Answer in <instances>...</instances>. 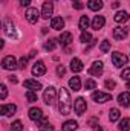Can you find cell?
<instances>
[{"instance_id":"6da1fadb","label":"cell","mask_w":130,"mask_h":131,"mask_svg":"<svg viewBox=\"0 0 130 131\" xmlns=\"http://www.w3.org/2000/svg\"><path fill=\"white\" fill-rule=\"evenodd\" d=\"M58 110L61 113V116H67L72 111V99L70 93L66 90L64 87H61L58 90Z\"/></svg>"},{"instance_id":"7a4b0ae2","label":"cell","mask_w":130,"mask_h":131,"mask_svg":"<svg viewBox=\"0 0 130 131\" xmlns=\"http://www.w3.org/2000/svg\"><path fill=\"white\" fill-rule=\"evenodd\" d=\"M112 63L115 67H123L129 63V57L121 53V52H113L112 53Z\"/></svg>"},{"instance_id":"3957f363","label":"cell","mask_w":130,"mask_h":131,"mask_svg":"<svg viewBox=\"0 0 130 131\" xmlns=\"http://www.w3.org/2000/svg\"><path fill=\"white\" fill-rule=\"evenodd\" d=\"M55 96H57V90L51 85V87H48L46 90H44V93H43V99H44V104L46 105H54V102H55Z\"/></svg>"},{"instance_id":"277c9868","label":"cell","mask_w":130,"mask_h":131,"mask_svg":"<svg viewBox=\"0 0 130 131\" xmlns=\"http://www.w3.org/2000/svg\"><path fill=\"white\" fill-rule=\"evenodd\" d=\"M2 67H3L5 70H15V69L18 67V63H17L15 57L8 55V57H5V58L2 60Z\"/></svg>"},{"instance_id":"5b68a950","label":"cell","mask_w":130,"mask_h":131,"mask_svg":"<svg viewBox=\"0 0 130 131\" xmlns=\"http://www.w3.org/2000/svg\"><path fill=\"white\" fill-rule=\"evenodd\" d=\"M86 110H87V104H86L84 98H77L75 99V102H73V111H75L78 116H83V114L86 113Z\"/></svg>"},{"instance_id":"8992f818","label":"cell","mask_w":130,"mask_h":131,"mask_svg":"<svg viewBox=\"0 0 130 131\" xmlns=\"http://www.w3.org/2000/svg\"><path fill=\"white\" fill-rule=\"evenodd\" d=\"M25 17H26V20H28L31 25H35V23L38 21V18H40V12H38L37 8H28Z\"/></svg>"},{"instance_id":"52a82bcc","label":"cell","mask_w":130,"mask_h":131,"mask_svg":"<svg viewBox=\"0 0 130 131\" xmlns=\"http://www.w3.org/2000/svg\"><path fill=\"white\" fill-rule=\"evenodd\" d=\"M92 99L97 104H104L107 101H112V95L110 93H104V92H94L92 93Z\"/></svg>"},{"instance_id":"ba28073f","label":"cell","mask_w":130,"mask_h":131,"mask_svg":"<svg viewBox=\"0 0 130 131\" xmlns=\"http://www.w3.org/2000/svg\"><path fill=\"white\" fill-rule=\"evenodd\" d=\"M127 35H129V31H127V28H124V26H116V28L113 29V38L118 40V41L126 40Z\"/></svg>"},{"instance_id":"9c48e42d","label":"cell","mask_w":130,"mask_h":131,"mask_svg":"<svg viewBox=\"0 0 130 131\" xmlns=\"http://www.w3.org/2000/svg\"><path fill=\"white\" fill-rule=\"evenodd\" d=\"M28 114H29V119L34 121V122H38V121H41V119L44 117L41 108H38V107H32V108L28 111Z\"/></svg>"},{"instance_id":"30bf717a","label":"cell","mask_w":130,"mask_h":131,"mask_svg":"<svg viewBox=\"0 0 130 131\" xmlns=\"http://www.w3.org/2000/svg\"><path fill=\"white\" fill-rule=\"evenodd\" d=\"M103 72H104V66H103L101 61H95L94 64L90 66V69H89V73L92 76H101Z\"/></svg>"},{"instance_id":"8fae6325","label":"cell","mask_w":130,"mask_h":131,"mask_svg":"<svg viewBox=\"0 0 130 131\" xmlns=\"http://www.w3.org/2000/svg\"><path fill=\"white\" fill-rule=\"evenodd\" d=\"M46 73V66L43 61H35L32 67V75L34 76H43Z\"/></svg>"},{"instance_id":"7c38bea8","label":"cell","mask_w":130,"mask_h":131,"mask_svg":"<svg viewBox=\"0 0 130 131\" xmlns=\"http://www.w3.org/2000/svg\"><path fill=\"white\" fill-rule=\"evenodd\" d=\"M3 31L8 37H14L15 35V29H14V23L11 18H5L3 20Z\"/></svg>"},{"instance_id":"4fadbf2b","label":"cell","mask_w":130,"mask_h":131,"mask_svg":"<svg viewBox=\"0 0 130 131\" xmlns=\"http://www.w3.org/2000/svg\"><path fill=\"white\" fill-rule=\"evenodd\" d=\"M15 111H17V107H15L14 104H3V105L0 107L2 116H12Z\"/></svg>"},{"instance_id":"5bb4252c","label":"cell","mask_w":130,"mask_h":131,"mask_svg":"<svg viewBox=\"0 0 130 131\" xmlns=\"http://www.w3.org/2000/svg\"><path fill=\"white\" fill-rule=\"evenodd\" d=\"M52 12H54V5L51 2H44L43 3V9H41V17L48 20L49 17H52Z\"/></svg>"},{"instance_id":"9a60e30c","label":"cell","mask_w":130,"mask_h":131,"mask_svg":"<svg viewBox=\"0 0 130 131\" xmlns=\"http://www.w3.org/2000/svg\"><path fill=\"white\" fill-rule=\"evenodd\" d=\"M58 41H60V44H61L63 47H67V46L73 41V37H72V34L70 32H61L60 38H58Z\"/></svg>"},{"instance_id":"2e32d148","label":"cell","mask_w":130,"mask_h":131,"mask_svg":"<svg viewBox=\"0 0 130 131\" xmlns=\"http://www.w3.org/2000/svg\"><path fill=\"white\" fill-rule=\"evenodd\" d=\"M51 28L55 29V31H61V29L64 28V20H63V17H54V18L51 20Z\"/></svg>"},{"instance_id":"e0dca14e","label":"cell","mask_w":130,"mask_h":131,"mask_svg":"<svg viewBox=\"0 0 130 131\" xmlns=\"http://www.w3.org/2000/svg\"><path fill=\"white\" fill-rule=\"evenodd\" d=\"M118 104L119 105H123V107H129L130 105V93L129 92H123V93H119V96H118Z\"/></svg>"},{"instance_id":"ac0fdd59","label":"cell","mask_w":130,"mask_h":131,"mask_svg":"<svg viewBox=\"0 0 130 131\" xmlns=\"http://www.w3.org/2000/svg\"><path fill=\"white\" fill-rule=\"evenodd\" d=\"M23 85L28 89V90H40L41 89V84L38 82V81H35V79H26L25 82H23Z\"/></svg>"},{"instance_id":"d6986e66","label":"cell","mask_w":130,"mask_h":131,"mask_svg":"<svg viewBox=\"0 0 130 131\" xmlns=\"http://www.w3.org/2000/svg\"><path fill=\"white\" fill-rule=\"evenodd\" d=\"M106 25V18L103 17V15H97L94 20H92V28L98 31V29H103V26Z\"/></svg>"},{"instance_id":"ffe728a7","label":"cell","mask_w":130,"mask_h":131,"mask_svg":"<svg viewBox=\"0 0 130 131\" xmlns=\"http://www.w3.org/2000/svg\"><path fill=\"white\" fill-rule=\"evenodd\" d=\"M69 87H70L73 92H80V89H81V79H80V76L70 78V79H69Z\"/></svg>"},{"instance_id":"44dd1931","label":"cell","mask_w":130,"mask_h":131,"mask_svg":"<svg viewBox=\"0 0 130 131\" xmlns=\"http://www.w3.org/2000/svg\"><path fill=\"white\" fill-rule=\"evenodd\" d=\"M130 18L129 12H126V11H118L116 14H115V17H113V20L116 21V23H124V21H127Z\"/></svg>"},{"instance_id":"7402d4cb","label":"cell","mask_w":130,"mask_h":131,"mask_svg":"<svg viewBox=\"0 0 130 131\" xmlns=\"http://www.w3.org/2000/svg\"><path fill=\"white\" fill-rule=\"evenodd\" d=\"M84 69V66L81 63V60H78V58H73L72 61H70V70L72 72H75V73H78V72H81Z\"/></svg>"},{"instance_id":"603a6c76","label":"cell","mask_w":130,"mask_h":131,"mask_svg":"<svg viewBox=\"0 0 130 131\" xmlns=\"http://www.w3.org/2000/svg\"><path fill=\"white\" fill-rule=\"evenodd\" d=\"M87 8L90 11H99L103 8V0H89L87 2Z\"/></svg>"},{"instance_id":"cb8c5ba5","label":"cell","mask_w":130,"mask_h":131,"mask_svg":"<svg viewBox=\"0 0 130 131\" xmlns=\"http://www.w3.org/2000/svg\"><path fill=\"white\" fill-rule=\"evenodd\" d=\"M61 128H63V131H75L78 128V122L77 121H66Z\"/></svg>"},{"instance_id":"d4e9b609","label":"cell","mask_w":130,"mask_h":131,"mask_svg":"<svg viewBox=\"0 0 130 131\" xmlns=\"http://www.w3.org/2000/svg\"><path fill=\"white\" fill-rule=\"evenodd\" d=\"M89 25H90V20H89L87 15H83V17L80 18V21H78V26H80L81 31H86V29L89 28Z\"/></svg>"},{"instance_id":"484cf974","label":"cell","mask_w":130,"mask_h":131,"mask_svg":"<svg viewBox=\"0 0 130 131\" xmlns=\"http://www.w3.org/2000/svg\"><path fill=\"white\" fill-rule=\"evenodd\" d=\"M119 116H121V113H119L118 108H112V110L109 111V119H110V122H116V121H119Z\"/></svg>"},{"instance_id":"4316f807","label":"cell","mask_w":130,"mask_h":131,"mask_svg":"<svg viewBox=\"0 0 130 131\" xmlns=\"http://www.w3.org/2000/svg\"><path fill=\"white\" fill-rule=\"evenodd\" d=\"M118 128L121 131H129L130 130V119L129 117H126V119H123L121 122H119V125H118Z\"/></svg>"},{"instance_id":"83f0119b","label":"cell","mask_w":130,"mask_h":131,"mask_svg":"<svg viewBox=\"0 0 130 131\" xmlns=\"http://www.w3.org/2000/svg\"><path fill=\"white\" fill-rule=\"evenodd\" d=\"M84 87H86V90H95L97 89V81L92 79V78H89V79H86Z\"/></svg>"},{"instance_id":"f1b7e54d","label":"cell","mask_w":130,"mask_h":131,"mask_svg":"<svg viewBox=\"0 0 130 131\" xmlns=\"http://www.w3.org/2000/svg\"><path fill=\"white\" fill-rule=\"evenodd\" d=\"M26 99H28V102H37L38 96H37V93L34 90H28L26 92Z\"/></svg>"},{"instance_id":"f546056e","label":"cell","mask_w":130,"mask_h":131,"mask_svg":"<svg viewBox=\"0 0 130 131\" xmlns=\"http://www.w3.org/2000/svg\"><path fill=\"white\" fill-rule=\"evenodd\" d=\"M99 50L103 52V53H107L109 50H110V41H107V40H104L101 44H99Z\"/></svg>"},{"instance_id":"4dcf8cb0","label":"cell","mask_w":130,"mask_h":131,"mask_svg":"<svg viewBox=\"0 0 130 131\" xmlns=\"http://www.w3.org/2000/svg\"><path fill=\"white\" fill-rule=\"evenodd\" d=\"M92 40V35L87 32V31H83L81 35H80V41H83V43H89Z\"/></svg>"},{"instance_id":"1f68e13d","label":"cell","mask_w":130,"mask_h":131,"mask_svg":"<svg viewBox=\"0 0 130 131\" xmlns=\"http://www.w3.org/2000/svg\"><path fill=\"white\" fill-rule=\"evenodd\" d=\"M55 47H57L55 40H48V41H44V49H46V50H55Z\"/></svg>"},{"instance_id":"d6a6232c","label":"cell","mask_w":130,"mask_h":131,"mask_svg":"<svg viewBox=\"0 0 130 131\" xmlns=\"http://www.w3.org/2000/svg\"><path fill=\"white\" fill-rule=\"evenodd\" d=\"M22 130H23V124H22L20 121L12 122V125H11V131H22Z\"/></svg>"},{"instance_id":"836d02e7","label":"cell","mask_w":130,"mask_h":131,"mask_svg":"<svg viewBox=\"0 0 130 131\" xmlns=\"http://www.w3.org/2000/svg\"><path fill=\"white\" fill-rule=\"evenodd\" d=\"M121 78L126 79V81H130V67L123 69V72H121Z\"/></svg>"},{"instance_id":"e575fe53","label":"cell","mask_w":130,"mask_h":131,"mask_svg":"<svg viewBox=\"0 0 130 131\" xmlns=\"http://www.w3.org/2000/svg\"><path fill=\"white\" fill-rule=\"evenodd\" d=\"M6 95H8V90H6V85H5V84H2V85H0V99L3 101V99L6 98Z\"/></svg>"},{"instance_id":"d590c367","label":"cell","mask_w":130,"mask_h":131,"mask_svg":"<svg viewBox=\"0 0 130 131\" xmlns=\"http://www.w3.org/2000/svg\"><path fill=\"white\" fill-rule=\"evenodd\" d=\"M104 85H106V89H109V90H112V89H115V85H116V82H115L113 79H107V81L104 82Z\"/></svg>"},{"instance_id":"8d00e7d4","label":"cell","mask_w":130,"mask_h":131,"mask_svg":"<svg viewBox=\"0 0 130 131\" xmlns=\"http://www.w3.org/2000/svg\"><path fill=\"white\" fill-rule=\"evenodd\" d=\"M38 131H54V127H52V125H51V124L48 122V124L41 125V127H40V130H38Z\"/></svg>"},{"instance_id":"74e56055","label":"cell","mask_w":130,"mask_h":131,"mask_svg":"<svg viewBox=\"0 0 130 131\" xmlns=\"http://www.w3.org/2000/svg\"><path fill=\"white\" fill-rule=\"evenodd\" d=\"M26 64H28V58H26V57H22V58H20V63H18V67H20V69H25Z\"/></svg>"},{"instance_id":"f35d334b","label":"cell","mask_w":130,"mask_h":131,"mask_svg":"<svg viewBox=\"0 0 130 131\" xmlns=\"http://www.w3.org/2000/svg\"><path fill=\"white\" fill-rule=\"evenodd\" d=\"M89 127L97 128V127H98V119H97V117H90V119H89Z\"/></svg>"},{"instance_id":"ab89813d","label":"cell","mask_w":130,"mask_h":131,"mask_svg":"<svg viewBox=\"0 0 130 131\" xmlns=\"http://www.w3.org/2000/svg\"><path fill=\"white\" fill-rule=\"evenodd\" d=\"M64 73H66L64 66H58V67H57V75H58V76H63Z\"/></svg>"},{"instance_id":"60d3db41","label":"cell","mask_w":130,"mask_h":131,"mask_svg":"<svg viewBox=\"0 0 130 131\" xmlns=\"http://www.w3.org/2000/svg\"><path fill=\"white\" fill-rule=\"evenodd\" d=\"M73 8H75V9H83V3H81V2H75V3H73Z\"/></svg>"},{"instance_id":"b9f144b4","label":"cell","mask_w":130,"mask_h":131,"mask_svg":"<svg viewBox=\"0 0 130 131\" xmlns=\"http://www.w3.org/2000/svg\"><path fill=\"white\" fill-rule=\"evenodd\" d=\"M20 5H22L23 8H25V6H29V5H31V0H22Z\"/></svg>"},{"instance_id":"7bdbcfd3","label":"cell","mask_w":130,"mask_h":131,"mask_svg":"<svg viewBox=\"0 0 130 131\" xmlns=\"http://www.w3.org/2000/svg\"><path fill=\"white\" fill-rule=\"evenodd\" d=\"M9 81H11L12 84H17V76H14V75H11V76H9Z\"/></svg>"},{"instance_id":"ee69618b","label":"cell","mask_w":130,"mask_h":131,"mask_svg":"<svg viewBox=\"0 0 130 131\" xmlns=\"http://www.w3.org/2000/svg\"><path fill=\"white\" fill-rule=\"evenodd\" d=\"M110 6H112V8H118V6H119V2H113Z\"/></svg>"},{"instance_id":"f6af8a7d","label":"cell","mask_w":130,"mask_h":131,"mask_svg":"<svg viewBox=\"0 0 130 131\" xmlns=\"http://www.w3.org/2000/svg\"><path fill=\"white\" fill-rule=\"evenodd\" d=\"M127 89L130 90V81H127Z\"/></svg>"},{"instance_id":"bcb514c9","label":"cell","mask_w":130,"mask_h":131,"mask_svg":"<svg viewBox=\"0 0 130 131\" xmlns=\"http://www.w3.org/2000/svg\"><path fill=\"white\" fill-rule=\"evenodd\" d=\"M6 2H8V0H2V3H6Z\"/></svg>"},{"instance_id":"7dc6e473","label":"cell","mask_w":130,"mask_h":131,"mask_svg":"<svg viewBox=\"0 0 130 131\" xmlns=\"http://www.w3.org/2000/svg\"><path fill=\"white\" fill-rule=\"evenodd\" d=\"M73 2H78V0H73Z\"/></svg>"}]
</instances>
